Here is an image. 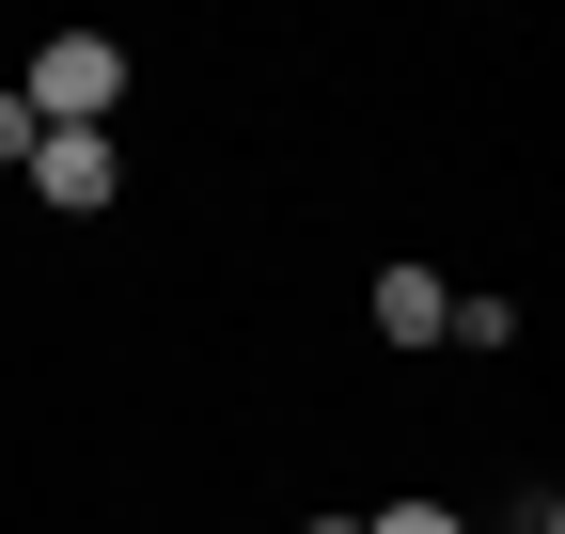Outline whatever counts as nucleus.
I'll use <instances>...</instances> for the list:
<instances>
[{
	"label": "nucleus",
	"instance_id": "f257e3e1",
	"mask_svg": "<svg viewBox=\"0 0 565 534\" xmlns=\"http://www.w3.org/2000/svg\"><path fill=\"white\" fill-rule=\"evenodd\" d=\"M17 110H32V126H110V110H126V47H110V32H47L32 79H17Z\"/></svg>",
	"mask_w": 565,
	"mask_h": 534
},
{
	"label": "nucleus",
	"instance_id": "f03ea898",
	"mask_svg": "<svg viewBox=\"0 0 565 534\" xmlns=\"http://www.w3.org/2000/svg\"><path fill=\"white\" fill-rule=\"evenodd\" d=\"M110 189H126V142H110V126H32V205L47 221H95Z\"/></svg>",
	"mask_w": 565,
	"mask_h": 534
},
{
	"label": "nucleus",
	"instance_id": "7ed1b4c3",
	"mask_svg": "<svg viewBox=\"0 0 565 534\" xmlns=\"http://www.w3.org/2000/svg\"><path fill=\"white\" fill-rule=\"evenodd\" d=\"M440 330H456V284H440V267H377V346H440Z\"/></svg>",
	"mask_w": 565,
	"mask_h": 534
},
{
	"label": "nucleus",
	"instance_id": "20e7f679",
	"mask_svg": "<svg viewBox=\"0 0 565 534\" xmlns=\"http://www.w3.org/2000/svg\"><path fill=\"white\" fill-rule=\"evenodd\" d=\"M362 534H471V519H456V503H440V488H393V503H377V519H362Z\"/></svg>",
	"mask_w": 565,
	"mask_h": 534
},
{
	"label": "nucleus",
	"instance_id": "39448f33",
	"mask_svg": "<svg viewBox=\"0 0 565 534\" xmlns=\"http://www.w3.org/2000/svg\"><path fill=\"white\" fill-rule=\"evenodd\" d=\"M0 173H32V110L17 95H0Z\"/></svg>",
	"mask_w": 565,
	"mask_h": 534
},
{
	"label": "nucleus",
	"instance_id": "423d86ee",
	"mask_svg": "<svg viewBox=\"0 0 565 534\" xmlns=\"http://www.w3.org/2000/svg\"><path fill=\"white\" fill-rule=\"evenodd\" d=\"M299 534H362V519H299Z\"/></svg>",
	"mask_w": 565,
	"mask_h": 534
},
{
	"label": "nucleus",
	"instance_id": "0eeeda50",
	"mask_svg": "<svg viewBox=\"0 0 565 534\" xmlns=\"http://www.w3.org/2000/svg\"><path fill=\"white\" fill-rule=\"evenodd\" d=\"M503 534H550V519H503Z\"/></svg>",
	"mask_w": 565,
	"mask_h": 534
}]
</instances>
